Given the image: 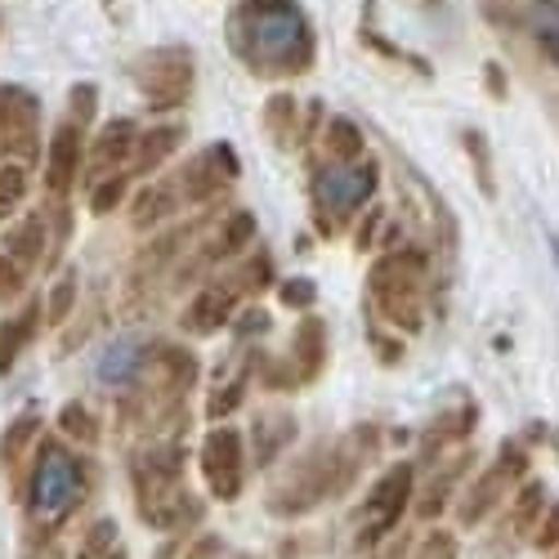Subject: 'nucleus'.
Masks as SVG:
<instances>
[{"mask_svg": "<svg viewBox=\"0 0 559 559\" xmlns=\"http://www.w3.org/2000/svg\"><path fill=\"white\" fill-rule=\"evenodd\" d=\"M488 85H492L497 99H506V81H501V68H497V63H488Z\"/></svg>", "mask_w": 559, "mask_h": 559, "instance_id": "c03bdc74", "label": "nucleus"}, {"mask_svg": "<svg viewBox=\"0 0 559 559\" xmlns=\"http://www.w3.org/2000/svg\"><path fill=\"white\" fill-rule=\"evenodd\" d=\"M85 121L76 117H63L45 144V193L50 198H68L81 175H85Z\"/></svg>", "mask_w": 559, "mask_h": 559, "instance_id": "f3484780", "label": "nucleus"}, {"mask_svg": "<svg viewBox=\"0 0 559 559\" xmlns=\"http://www.w3.org/2000/svg\"><path fill=\"white\" fill-rule=\"evenodd\" d=\"M533 546L537 550H559V501H550L546 506V515H542V524H537V533H533Z\"/></svg>", "mask_w": 559, "mask_h": 559, "instance_id": "ea45409f", "label": "nucleus"}, {"mask_svg": "<svg viewBox=\"0 0 559 559\" xmlns=\"http://www.w3.org/2000/svg\"><path fill=\"white\" fill-rule=\"evenodd\" d=\"M255 332H269V313H260V309L238 318V336H255Z\"/></svg>", "mask_w": 559, "mask_h": 559, "instance_id": "79ce46f5", "label": "nucleus"}, {"mask_svg": "<svg viewBox=\"0 0 559 559\" xmlns=\"http://www.w3.org/2000/svg\"><path fill=\"white\" fill-rule=\"evenodd\" d=\"M175 175H179V189H183V198H189V206H206L238 183L242 157H238V148L219 139V144H206L202 153H193Z\"/></svg>", "mask_w": 559, "mask_h": 559, "instance_id": "dca6fc26", "label": "nucleus"}, {"mask_svg": "<svg viewBox=\"0 0 559 559\" xmlns=\"http://www.w3.org/2000/svg\"><path fill=\"white\" fill-rule=\"evenodd\" d=\"M322 144H328L332 162H362V153H367V139L349 117H332L322 126Z\"/></svg>", "mask_w": 559, "mask_h": 559, "instance_id": "bb28decb", "label": "nucleus"}, {"mask_svg": "<svg viewBox=\"0 0 559 559\" xmlns=\"http://www.w3.org/2000/svg\"><path fill=\"white\" fill-rule=\"evenodd\" d=\"M322 367H328V322L318 313H305L292 336V354L260 362V381L269 390H300L322 377Z\"/></svg>", "mask_w": 559, "mask_h": 559, "instance_id": "ddd939ff", "label": "nucleus"}, {"mask_svg": "<svg viewBox=\"0 0 559 559\" xmlns=\"http://www.w3.org/2000/svg\"><path fill=\"white\" fill-rule=\"evenodd\" d=\"M542 515H546V492H542V484H524L520 488V501H515V533H537V524H542Z\"/></svg>", "mask_w": 559, "mask_h": 559, "instance_id": "c9c22d12", "label": "nucleus"}, {"mask_svg": "<svg viewBox=\"0 0 559 559\" xmlns=\"http://www.w3.org/2000/svg\"><path fill=\"white\" fill-rule=\"evenodd\" d=\"M524 27L542 45V55L559 68V5H550V0H533V5L524 10Z\"/></svg>", "mask_w": 559, "mask_h": 559, "instance_id": "a878e982", "label": "nucleus"}, {"mask_svg": "<svg viewBox=\"0 0 559 559\" xmlns=\"http://www.w3.org/2000/svg\"><path fill=\"white\" fill-rule=\"evenodd\" d=\"M183 206H189V198H183V189H179V175H166V179H153L148 189L134 198L130 224H134V228H157L166 215H175V211H183Z\"/></svg>", "mask_w": 559, "mask_h": 559, "instance_id": "412c9836", "label": "nucleus"}, {"mask_svg": "<svg viewBox=\"0 0 559 559\" xmlns=\"http://www.w3.org/2000/svg\"><path fill=\"white\" fill-rule=\"evenodd\" d=\"M524 471H528V452H524V443H506V448L497 452V461L488 465V471H484L471 488H465V497H461V506H456V520H461L465 528L484 524L492 510H497V501H501L510 488H520Z\"/></svg>", "mask_w": 559, "mask_h": 559, "instance_id": "4468645a", "label": "nucleus"}, {"mask_svg": "<svg viewBox=\"0 0 559 559\" xmlns=\"http://www.w3.org/2000/svg\"><path fill=\"white\" fill-rule=\"evenodd\" d=\"M99 559H130V555H126V546H117V550H108V555H99Z\"/></svg>", "mask_w": 559, "mask_h": 559, "instance_id": "a18cd8bd", "label": "nucleus"}, {"mask_svg": "<svg viewBox=\"0 0 559 559\" xmlns=\"http://www.w3.org/2000/svg\"><path fill=\"white\" fill-rule=\"evenodd\" d=\"M555 559H559V550H555Z\"/></svg>", "mask_w": 559, "mask_h": 559, "instance_id": "de8ad7c7", "label": "nucleus"}, {"mask_svg": "<svg viewBox=\"0 0 559 559\" xmlns=\"http://www.w3.org/2000/svg\"><path fill=\"white\" fill-rule=\"evenodd\" d=\"M40 439H45V416L36 407H23L19 416H10L5 435H0V471L10 475L14 497H23V484H27V471L36 461Z\"/></svg>", "mask_w": 559, "mask_h": 559, "instance_id": "6ab92c4d", "label": "nucleus"}, {"mask_svg": "<svg viewBox=\"0 0 559 559\" xmlns=\"http://www.w3.org/2000/svg\"><path fill=\"white\" fill-rule=\"evenodd\" d=\"M130 81L153 112H175L193 99L198 85V59L189 45H157L130 63Z\"/></svg>", "mask_w": 559, "mask_h": 559, "instance_id": "9d476101", "label": "nucleus"}, {"mask_svg": "<svg viewBox=\"0 0 559 559\" xmlns=\"http://www.w3.org/2000/svg\"><path fill=\"white\" fill-rule=\"evenodd\" d=\"M59 430L76 443V448H99V439H104V426H99V416L90 412L85 403H63L59 407Z\"/></svg>", "mask_w": 559, "mask_h": 559, "instance_id": "cd10ccee", "label": "nucleus"}, {"mask_svg": "<svg viewBox=\"0 0 559 559\" xmlns=\"http://www.w3.org/2000/svg\"><path fill=\"white\" fill-rule=\"evenodd\" d=\"M139 130L130 117H117V121H108L99 134H95V144H90V153H85V189L90 183H99V179H108V175H121V170H130L134 166V148H139Z\"/></svg>", "mask_w": 559, "mask_h": 559, "instance_id": "a211bd4d", "label": "nucleus"}, {"mask_svg": "<svg viewBox=\"0 0 559 559\" xmlns=\"http://www.w3.org/2000/svg\"><path fill=\"white\" fill-rule=\"evenodd\" d=\"M465 465H471V452H456V461L448 465L443 475H435V484L421 492V501H416V515H421V520H439V510L448 506V492H452V484L465 475Z\"/></svg>", "mask_w": 559, "mask_h": 559, "instance_id": "7c9ffc66", "label": "nucleus"}, {"mask_svg": "<svg viewBox=\"0 0 559 559\" xmlns=\"http://www.w3.org/2000/svg\"><path fill=\"white\" fill-rule=\"evenodd\" d=\"M32 273L36 269H27L14 251H5V247H0V309H10L23 292H27V283H32Z\"/></svg>", "mask_w": 559, "mask_h": 559, "instance_id": "473e14b6", "label": "nucleus"}, {"mask_svg": "<svg viewBox=\"0 0 559 559\" xmlns=\"http://www.w3.org/2000/svg\"><path fill=\"white\" fill-rule=\"evenodd\" d=\"M471 430H475V407H471V403H465L461 412H443V416H439V421H435V426L426 430L421 448H426V452L435 456V452H439L443 443H461V439H465V435H471Z\"/></svg>", "mask_w": 559, "mask_h": 559, "instance_id": "c756f323", "label": "nucleus"}, {"mask_svg": "<svg viewBox=\"0 0 559 559\" xmlns=\"http://www.w3.org/2000/svg\"><path fill=\"white\" fill-rule=\"evenodd\" d=\"M90 488H95V465L81 452L63 448L59 439H40L36 461L23 484V555L36 559L50 550V542L72 524V515L85 506Z\"/></svg>", "mask_w": 559, "mask_h": 559, "instance_id": "7ed1b4c3", "label": "nucleus"}, {"mask_svg": "<svg viewBox=\"0 0 559 559\" xmlns=\"http://www.w3.org/2000/svg\"><path fill=\"white\" fill-rule=\"evenodd\" d=\"M381 183V166L377 162H336V166H318L309 175V206H313V224L318 233H328V238H336V233L371 202V193H377Z\"/></svg>", "mask_w": 559, "mask_h": 559, "instance_id": "6e6552de", "label": "nucleus"}, {"mask_svg": "<svg viewBox=\"0 0 559 559\" xmlns=\"http://www.w3.org/2000/svg\"><path fill=\"white\" fill-rule=\"evenodd\" d=\"M412 492H416V471H412V461H394L390 471L377 479V488L367 492L362 510H358V537H354V550H371L377 542H385L399 520H403V510L412 506Z\"/></svg>", "mask_w": 559, "mask_h": 559, "instance_id": "f8f14e48", "label": "nucleus"}, {"mask_svg": "<svg viewBox=\"0 0 559 559\" xmlns=\"http://www.w3.org/2000/svg\"><path fill=\"white\" fill-rule=\"evenodd\" d=\"M40 328H45V300H27L0 322V377H10L19 367V358L36 345Z\"/></svg>", "mask_w": 559, "mask_h": 559, "instance_id": "aec40b11", "label": "nucleus"}, {"mask_svg": "<svg viewBox=\"0 0 559 559\" xmlns=\"http://www.w3.org/2000/svg\"><path fill=\"white\" fill-rule=\"evenodd\" d=\"M277 300H283L287 309H313L318 287L309 283V277H287V283H277Z\"/></svg>", "mask_w": 559, "mask_h": 559, "instance_id": "58836bf2", "label": "nucleus"}, {"mask_svg": "<svg viewBox=\"0 0 559 559\" xmlns=\"http://www.w3.org/2000/svg\"><path fill=\"white\" fill-rule=\"evenodd\" d=\"M465 153H471V162H475V175H479V189L492 198L497 193V183H492V166H488V144L475 134V130H465Z\"/></svg>", "mask_w": 559, "mask_h": 559, "instance_id": "4c0bfd02", "label": "nucleus"}, {"mask_svg": "<svg viewBox=\"0 0 559 559\" xmlns=\"http://www.w3.org/2000/svg\"><path fill=\"white\" fill-rule=\"evenodd\" d=\"M224 36L233 59L264 81L305 76L318 59V36L300 0H238Z\"/></svg>", "mask_w": 559, "mask_h": 559, "instance_id": "f257e3e1", "label": "nucleus"}, {"mask_svg": "<svg viewBox=\"0 0 559 559\" xmlns=\"http://www.w3.org/2000/svg\"><path fill=\"white\" fill-rule=\"evenodd\" d=\"M198 354L170 345V341H153L144 349V367L139 377L117 390V430L121 435H139L144 443L153 439H179L183 421H189V394L198 385Z\"/></svg>", "mask_w": 559, "mask_h": 559, "instance_id": "f03ea898", "label": "nucleus"}, {"mask_svg": "<svg viewBox=\"0 0 559 559\" xmlns=\"http://www.w3.org/2000/svg\"><path fill=\"white\" fill-rule=\"evenodd\" d=\"M45 112L27 85H0V162H45Z\"/></svg>", "mask_w": 559, "mask_h": 559, "instance_id": "9b49d317", "label": "nucleus"}, {"mask_svg": "<svg viewBox=\"0 0 559 559\" xmlns=\"http://www.w3.org/2000/svg\"><path fill=\"white\" fill-rule=\"evenodd\" d=\"M377 224H381V211H377V215H371V219L358 228V251H367V247H371V233H377Z\"/></svg>", "mask_w": 559, "mask_h": 559, "instance_id": "37998d69", "label": "nucleus"}, {"mask_svg": "<svg viewBox=\"0 0 559 559\" xmlns=\"http://www.w3.org/2000/svg\"><path fill=\"white\" fill-rule=\"evenodd\" d=\"M183 139H189V130H183L179 121H166V126H153L139 134V148H134V166L130 175H157L179 148H183Z\"/></svg>", "mask_w": 559, "mask_h": 559, "instance_id": "4be33fe9", "label": "nucleus"}, {"mask_svg": "<svg viewBox=\"0 0 559 559\" xmlns=\"http://www.w3.org/2000/svg\"><path fill=\"white\" fill-rule=\"evenodd\" d=\"M377 439H381L377 426H354L341 439L309 448L269 492V510L277 520H300L309 510H318L322 501L341 497L362 475V465L371 461V452H377Z\"/></svg>", "mask_w": 559, "mask_h": 559, "instance_id": "20e7f679", "label": "nucleus"}, {"mask_svg": "<svg viewBox=\"0 0 559 559\" xmlns=\"http://www.w3.org/2000/svg\"><path fill=\"white\" fill-rule=\"evenodd\" d=\"M550 251H555V255H559V238H555V233H550Z\"/></svg>", "mask_w": 559, "mask_h": 559, "instance_id": "49530a36", "label": "nucleus"}, {"mask_svg": "<svg viewBox=\"0 0 559 559\" xmlns=\"http://www.w3.org/2000/svg\"><path fill=\"white\" fill-rule=\"evenodd\" d=\"M416 559H456V537L452 533H430L421 546H416Z\"/></svg>", "mask_w": 559, "mask_h": 559, "instance_id": "a19ab883", "label": "nucleus"}, {"mask_svg": "<svg viewBox=\"0 0 559 559\" xmlns=\"http://www.w3.org/2000/svg\"><path fill=\"white\" fill-rule=\"evenodd\" d=\"M247 385H251V371H238V377H233L228 385H219V390L206 399V416H211L215 426L224 421V416H233V412L242 407V399H247Z\"/></svg>", "mask_w": 559, "mask_h": 559, "instance_id": "f704fd0d", "label": "nucleus"}, {"mask_svg": "<svg viewBox=\"0 0 559 559\" xmlns=\"http://www.w3.org/2000/svg\"><path fill=\"white\" fill-rule=\"evenodd\" d=\"M292 439H296V416H287V412H264L260 421L251 426V456L260 461V465H269L277 452H287L292 448Z\"/></svg>", "mask_w": 559, "mask_h": 559, "instance_id": "5701e85b", "label": "nucleus"}, {"mask_svg": "<svg viewBox=\"0 0 559 559\" xmlns=\"http://www.w3.org/2000/svg\"><path fill=\"white\" fill-rule=\"evenodd\" d=\"M32 170L27 162H0V224H5L32 193Z\"/></svg>", "mask_w": 559, "mask_h": 559, "instance_id": "c85d7f7f", "label": "nucleus"}, {"mask_svg": "<svg viewBox=\"0 0 559 559\" xmlns=\"http://www.w3.org/2000/svg\"><path fill=\"white\" fill-rule=\"evenodd\" d=\"M130 170H121V175H108V179H99V183H90V215H112L121 202H126V193H130Z\"/></svg>", "mask_w": 559, "mask_h": 559, "instance_id": "72a5a7b5", "label": "nucleus"}, {"mask_svg": "<svg viewBox=\"0 0 559 559\" xmlns=\"http://www.w3.org/2000/svg\"><path fill=\"white\" fill-rule=\"evenodd\" d=\"M76 296H81L76 273H59V283L50 287V296H45V328H63V322L81 309Z\"/></svg>", "mask_w": 559, "mask_h": 559, "instance_id": "2f4dec72", "label": "nucleus"}, {"mask_svg": "<svg viewBox=\"0 0 559 559\" xmlns=\"http://www.w3.org/2000/svg\"><path fill=\"white\" fill-rule=\"evenodd\" d=\"M183 452L179 439H153L130 452V488L139 520L157 533H175L202 520V501L183 488Z\"/></svg>", "mask_w": 559, "mask_h": 559, "instance_id": "39448f33", "label": "nucleus"}, {"mask_svg": "<svg viewBox=\"0 0 559 559\" xmlns=\"http://www.w3.org/2000/svg\"><path fill=\"white\" fill-rule=\"evenodd\" d=\"M264 130H269V139H273L277 148H296L300 139H305V130H300V104L292 95H269V104H264Z\"/></svg>", "mask_w": 559, "mask_h": 559, "instance_id": "393cba45", "label": "nucleus"}, {"mask_svg": "<svg viewBox=\"0 0 559 559\" xmlns=\"http://www.w3.org/2000/svg\"><path fill=\"white\" fill-rule=\"evenodd\" d=\"M198 465H202V479L215 501H238L242 484H247V439L233 426H215L202 439Z\"/></svg>", "mask_w": 559, "mask_h": 559, "instance_id": "2eb2a0df", "label": "nucleus"}, {"mask_svg": "<svg viewBox=\"0 0 559 559\" xmlns=\"http://www.w3.org/2000/svg\"><path fill=\"white\" fill-rule=\"evenodd\" d=\"M211 228V219H193V224H179L170 233H162V238L144 242L134 251L130 269H126V283H121V309L134 318V313H144L153 300H157V287H162V277L179 273L183 260L193 255V247L202 242V233ZM170 287H175V277H170Z\"/></svg>", "mask_w": 559, "mask_h": 559, "instance_id": "0eeeda50", "label": "nucleus"}, {"mask_svg": "<svg viewBox=\"0 0 559 559\" xmlns=\"http://www.w3.org/2000/svg\"><path fill=\"white\" fill-rule=\"evenodd\" d=\"M426 283H430V260L426 251L403 247L371 264L367 273V296L390 328L416 332L426 322Z\"/></svg>", "mask_w": 559, "mask_h": 559, "instance_id": "423d86ee", "label": "nucleus"}, {"mask_svg": "<svg viewBox=\"0 0 559 559\" xmlns=\"http://www.w3.org/2000/svg\"><path fill=\"white\" fill-rule=\"evenodd\" d=\"M144 349L148 345H139V341H117L104 349L99 358V381L112 385V390H126L134 377H139V367H144Z\"/></svg>", "mask_w": 559, "mask_h": 559, "instance_id": "b1692460", "label": "nucleus"}, {"mask_svg": "<svg viewBox=\"0 0 559 559\" xmlns=\"http://www.w3.org/2000/svg\"><path fill=\"white\" fill-rule=\"evenodd\" d=\"M121 542H117V524L112 520H95L85 533H81V550H76V559H99V555H108V550H117Z\"/></svg>", "mask_w": 559, "mask_h": 559, "instance_id": "e433bc0d", "label": "nucleus"}, {"mask_svg": "<svg viewBox=\"0 0 559 559\" xmlns=\"http://www.w3.org/2000/svg\"><path fill=\"white\" fill-rule=\"evenodd\" d=\"M269 283H273V255H269V251H255L247 264H238L233 273H224V277H215V283H206V287L189 300V309H183L179 328L189 332V336H215L224 322H233L238 305H242L247 296H260Z\"/></svg>", "mask_w": 559, "mask_h": 559, "instance_id": "1a4fd4ad", "label": "nucleus"}]
</instances>
